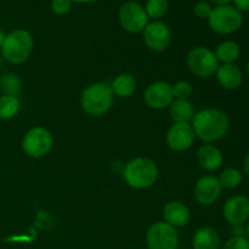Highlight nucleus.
<instances>
[{
    "label": "nucleus",
    "instance_id": "nucleus-1",
    "mask_svg": "<svg viewBox=\"0 0 249 249\" xmlns=\"http://www.w3.org/2000/svg\"><path fill=\"white\" fill-rule=\"evenodd\" d=\"M192 129L195 135L202 141L213 142L226 135L229 130V118L219 109H202L192 118Z\"/></svg>",
    "mask_w": 249,
    "mask_h": 249
},
{
    "label": "nucleus",
    "instance_id": "nucleus-2",
    "mask_svg": "<svg viewBox=\"0 0 249 249\" xmlns=\"http://www.w3.org/2000/svg\"><path fill=\"white\" fill-rule=\"evenodd\" d=\"M158 177L157 165L147 158H135L124 168V179L129 186L142 190L152 186Z\"/></svg>",
    "mask_w": 249,
    "mask_h": 249
},
{
    "label": "nucleus",
    "instance_id": "nucleus-3",
    "mask_svg": "<svg viewBox=\"0 0 249 249\" xmlns=\"http://www.w3.org/2000/svg\"><path fill=\"white\" fill-rule=\"evenodd\" d=\"M33 48V38L24 29H16L5 36L1 45L2 56L9 62L18 65L29 57Z\"/></svg>",
    "mask_w": 249,
    "mask_h": 249
},
{
    "label": "nucleus",
    "instance_id": "nucleus-4",
    "mask_svg": "<svg viewBox=\"0 0 249 249\" xmlns=\"http://www.w3.org/2000/svg\"><path fill=\"white\" fill-rule=\"evenodd\" d=\"M113 104L112 88L105 83H95L88 87L82 94V107L88 114L101 116Z\"/></svg>",
    "mask_w": 249,
    "mask_h": 249
},
{
    "label": "nucleus",
    "instance_id": "nucleus-5",
    "mask_svg": "<svg viewBox=\"0 0 249 249\" xmlns=\"http://www.w3.org/2000/svg\"><path fill=\"white\" fill-rule=\"evenodd\" d=\"M211 28L220 34H231L238 31L243 23V16L235 6L219 5L212 10L208 17Z\"/></svg>",
    "mask_w": 249,
    "mask_h": 249
},
{
    "label": "nucleus",
    "instance_id": "nucleus-6",
    "mask_svg": "<svg viewBox=\"0 0 249 249\" xmlns=\"http://www.w3.org/2000/svg\"><path fill=\"white\" fill-rule=\"evenodd\" d=\"M187 65L195 75L207 78L216 73L219 68V61L213 51L199 46V48L192 49L189 53Z\"/></svg>",
    "mask_w": 249,
    "mask_h": 249
},
{
    "label": "nucleus",
    "instance_id": "nucleus-7",
    "mask_svg": "<svg viewBox=\"0 0 249 249\" xmlns=\"http://www.w3.org/2000/svg\"><path fill=\"white\" fill-rule=\"evenodd\" d=\"M147 246L150 249H177L179 245L178 231L168 223H156L148 229Z\"/></svg>",
    "mask_w": 249,
    "mask_h": 249
},
{
    "label": "nucleus",
    "instance_id": "nucleus-8",
    "mask_svg": "<svg viewBox=\"0 0 249 249\" xmlns=\"http://www.w3.org/2000/svg\"><path fill=\"white\" fill-rule=\"evenodd\" d=\"M119 22L129 33H140L147 26L148 16L139 2L126 1L119 10Z\"/></svg>",
    "mask_w": 249,
    "mask_h": 249
},
{
    "label": "nucleus",
    "instance_id": "nucleus-9",
    "mask_svg": "<svg viewBox=\"0 0 249 249\" xmlns=\"http://www.w3.org/2000/svg\"><path fill=\"white\" fill-rule=\"evenodd\" d=\"M51 146H53V136L50 131L40 126L31 129L24 135L22 141V147L26 155L33 158L43 157L50 151Z\"/></svg>",
    "mask_w": 249,
    "mask_h": 249
},
{
    "label": "nucleus",
    "instance_id": "nucleus-10",
    "mask_svg": "<svg viewBox=\"0 0 249 249\" xmlns=\"http://www.w3.org/2000/svg\"><path fill=\"white\" fill-rule=\"evenodd\" d=\"M221 185L219 179L213 175L202 177L195 186V197L197 202L203 206L215 203L221 195Z\"/></svg>",
    "mask_w": 249,
    "mask_h": 249
},
{
    "label": "nucleus",
    "instance_id": "nucleus-11",
    "mask_svg": "<svg viewBox=\"0 0 249 249\" xmlns=\"http://www.w3.org/2000/svg\"><path fill=\"white\" fill-rule=\"evenodd\" d=\"M224 218L231 225H242L249 218V198L237 195L226 201L224 206Z\"/></svg>",
    "mask_w": 249,
    "mask_h": 249
},
{
    "label": "nucleus",
    "instance_id": "nucleus-12",
    "mask_svg": "<svg viewBox=\"0 0 249 249\" xmlns=\"http://www.w3.org/2000/svg\"><path fill=\"white\" fill-rule=\"evenodd\" d=\"M146 45L155 51H163L170 44V31L163 22H152L143 29Z\"/></svg>",
    "mask_w": 249,
    "mask_h": 249
},
{
    "label": "nucleus",
    "instance_id": "nucleus-13",
    "mask_svg": "<svg viewBox=\"0 0 249 249\" xmlns=\"http://www.w3.org/2000/svg\"><path fill=\"white\" fill-rule=\"evenodd\" d=\"M195 141L194 129L189 123H175L169 129L167 135V142L172 150L181 152L191 147Z\"/></svg>",
    "mask_w": 249,
    "mask_h": 249
},
{
    "label": "nucleus",
    "instance_id": "nucleus-14",
    "mask_svg": "<svg viewBox=\"0 0 249 249\" xmlns=\"http://www.w3.org/2000/svg\"><path fill=\"white\" fill-rule=\"evenodd\" d=\"M145 101L148 107L162 109L170 106L173 102L172 87L164 82H157L148 85L145 91Z\"/></svg>",
    "mask_w": 249,
    "mask_h": 249
},
{
    "label": "nucleus",
    "instance_id": "nucleus-15",
    "mask_svg": "<svg viewBox=\"0 0 249 249\" xmlns=\"http://www.w3.org/2000/svg\"><path fill=\"white\" fill-rule=\"evenodd\" d=\"M219 83L228 90H236L241 87L243 80L242 71L235 63H224L216 71Z\"/></svg>",
    "mask_w": 249,
    "mask_h": 249
},
{
    "label": "nucleus",
    "instance_id": "nucleus-16",
    "mask_svg": "<svg viewBox=\"0 0 249 249\" xmlns=\"http://www.w3.org/2000/svg\"><path fill=\"white\" fill-rule=\"evenodd\" d=\"M163 216L165 221L172 226H185L189 223L190 211L181 202L173 201L165 204L163 209Z\"/></svg>",
    "mask_w": 249,
    "mask_h": 249
},
{
    "label": "nucleus",
    "instance_id": "nucleus-17",
    "mask_svg": "<svg viewBox=\"0 0 249 249\" xmlns=\"http://www.w3.org/2000/svg\"><path fill=\"white\" fill-rule=\"evenodd\" d=\"M199 164L206 170H216L221 167L224 157L220 151L213 145L202 146L197 153Z\"/></svg>",
    "mask_w": 249,
    "mask_h": 249
},
{
    "label": "nucleus",
    "instance_id": "nucleus-18",
    "mask_svg": "<svg viewBox=\"0 0 249 249\" xmlns=\"http://www.w3.org/2000/svg\"><path fill=\"white\" fill-rule=\"evenodd\" d=\"M220 237L214 229L204 226L198 229L194 236L195 249H219Z\"/></svg>",
    "mask_w": 249,
    "mask_h": 249
},
{
    "label": "nucleus",
    "instance_id": "nucleus-19",
    "mask_svg": "<svg viewBox=\"0 0 249 249\" xmlns=\"http://www.w3.org/2000/svg\"><path fill=\"white\" fill-rule=\"evenodd\" d=\"M170 116L175 123H189L195 116L194 106L187 100L177 99L170 104Z\"/></svg>",
    "mask_w": 249,
    "mask_h": 249
},
{
    "label": "nucleus",
    "instance_id": "nucleus-20",
    "mask_svg": "<svg viewBox=\"0 0 249 249\" xmlns=\"http://www.w3.org/2000/svg\"><path fill=\"white\" fill-rule=\"evenodd\" d=\"M135 79H134L133 75L126 74V73L119 74L118 77H116V79L113 80V84H112V91H113V94L121 97L130 96L135 91Z\"/></svg>",
    "mask_w": 249,
    "mask_h": 249
},
{
    "label": "nucleus",
    "instance_id": "nucleus-21",
    "mask_svg": "<svg viewBox=\"0 0 249 249\" xmlns=\"http://www.w3.org/2000/svg\"><path fill=\"white\" fill-rule=\"evenodd\" d=\"M215 56L224 63H233L240 56V46L235 41H224L216 48Z\"/></svg>",
    "mask_w": 249,
    "mask_h": 249
},
{
    "label": "nucleus",
    "instance_id": "nucleus-22",
    "mask_svg": "<svg viewBox=\"0 0 249 249\" xmlns=\"http://www.w3.org/2000/svg\"><path fill=\"white\" fill-rule=\"evenodd\" d=\"M19 111V101L16 96H0V119H10Z\"/></svg>",
    "mask_w": 249,
    "mask_h": 249
},
{
    "label": "nucleus",
    "instance_id": "nucleus-23",
    "mask_svg": "<svg viewBox=\"0 0 249 249\" xmlns=\"http://www.w3.org/2000/svg\"><path fill=\"white\" fill-rule=\"evenodd\" d=\"M241 181H242V174L236 168H226L219 178V182L224 189H236Z\"/></svg>",
    "mask_w": 249,
    "mask_h": 249
},
{
    "label": "nucleus",
    "instance_id": "nucleus-24",
    "mask_svg": "<svg viewBox=\"0 0 249 249\" xmlns=\"http://www.w3.org/2000/svg\"><path fill=\"white\" fill-rule=\"evenodd\" d=\"M168 0H147L145 11L151 18H160L168 11Z\"/></svg>",
    "mask_w": 249,
    "mask_h": 249
},
{
    "label": "nucleus",
    "instance_id": "nucleus-25",
    "mask_svg": "<svg viewBox=\"0 0 249 249\" xmlns=\"http://www.w3.org/2000/svg\"><path fill=\"white\" fill-rule=\"evenodd\" d=\"M0 85H1V89L6 92V95L15 96L19 90V80L15 74L2 75V78L0 79Z\"/></svg>",
    "mask_w": 249,
    "mask_h": 249
},
{
    "label": "nucleus",
    "instance_id": "nucleus-26",
    "mask_svg": "<svg viewBox=\"0 0 249 249\" xmlns=\"http://www.w3.org/2000/svg\"><path fill=\"white\" fill-rule=\"evenodd\" d=\"M173 97L180 100H187V97L192 94V87L187 82H178L172 87Z\"/></svg>",
    "mask_w": 249,
    "mask_h": 249
},
{
    "label": "nucleus",
    "instance_id": "nucleus-27",
    "mask_svg": "<svg viewBox=\"0 0 249 249\" xmlns=\"http://www.w3.org/2000/svg\"><path fill=\"white\" fill-rule=\"evenodd\" d=\"M223 249H249V240L245 236H233L225 243Z\"/></svg>",
    "mask_w": 249,
    "mask_h": 249
},
{
    "label": "nucleus",
    "instance_id": "nucleus-28",
    "mask_svg": "<svg viewBox=\"0 0 249 249\" xmlns=\"http://www.w3.org/2000/svg\"><path fill=\"white\" fill-rule=\"evenodd\" d=\"M72 7V1L71 0H53L51 1V9L56 15H66L70 12Z\"/></svg>",
    "mask_w": 249,
    "mask_h": 249
},
{
    "label": "nucleus",
    "instance_id": "nucleus-29",
    "mask_svg": "<svg viewBox=\"0 0 249 249\" xmlns=\"http://www.w3.org/2000/svg\"><path fill=\"white\" fill-rule=\"evenodd\" d=\"M213 7L207 1H198L195 5V14L199 18H208Z\"/></svg>",
    "mask_w": 249,
    "mask_h": 249
},
{
    "label": "nucleus",
    "instance_id": "nucleus-30",
    "mask_svg": "<svg viewBox=\"0 0 249 249\" xmlns=\"http://www.w3.org/2000/svg\"><path fill=\"white\" fill-rule=\"evenodd\" d=\"M238 11H249V0H233Z\"/></svg>",
    "mask_w": 249,
    "mask_h": 249
},
{
    "label": "nucleus",
    "instance_id": "nucleus-31",
    "mask_svg": "<svg viewBox=\"0 0 249 249\" xmlns=\"http://www.w3.org/2000/svg\"><path fill=\"white\" fill-rule=\"evenodd\" d=\"M232 233L233 236H245L246 229L242 225H233Z\"/></svg>",
    "mask_w": 249,
    "mask_h": 249
},
{
    "label": "nucleus",
    "instance_id": "nucleus-32",
    "mask_svg": "<svg viewBox=\"0 0 249 249\" xmlns=\"http://www.w3.org/2000/svg\"><path fill=\"white\" fill-rule=\"evenodd\" d=\"M212 2H214V4H218V5H228L229 2L233 1V0H211Z\"/></svg>",
    "mask_w": 249,
    "mask_h": 249
},
{
    "label": "nucleus",
    "instance_id": "nucleus-33",
    "mask_svg": "<svg viewBox=\"0 0 249 249\" xmlns=\"http://www.w3.org/2000/svg\"><path fill=\"white\" fill-rule=\"evenodd\" d=\"M245 172H246V174H247L249 177V153H248L247 157H246V160H245Z\"/></svg>",
    "mask_w": 249,
    "mask_h": 249
},
{
    "label": "nucleus",
    "instance_id": "nucleus-34",
    "mask_svg": "<svg viewBox=\"0 0 249 249\" xmlns=\"http://www.w3.org/2000/svg\"><path fill=\"white\" fill-rule=\"evenodd\" d=\"M71 1L79 2V4H88V2H94V1H97V0H71Z\"/></svg>",
    "mask_w": 249,
    "mask_h": 249
},
{
    "label": "nucleus",
    "instance_id": "nucleus-35",
    "mask_svg": "<svg viewBox=\"0 0 249 249\" xmlns=\"http://www.w3.org/2000/svg\"><path fill=\"white\" fill-rule=\"evenodd\" d=\"M4 39H5V36H4V33H2V32L0 31V48H1L2 43H4Z\"/></svg>",
    "mask_w": 249,
    "mask_h": 249
},
{
    "label": "nucleus",
    "instance_id": "nucleus-36",
    "mask_svg": "<svg viewBox=\"0 0 249 249\" xmlns=\"http://www.w3.org/2000/svg\"><path fill=\"white\" fill-rule=\"evenodd\" d=\"M246 233H247V235H248V237H249V223H248L247 228H246Z\"/></svg>",
    "mask_w": 249,
    "mask_h": 249
},
{
    "label": "nucleus",
    "instance_id": "nucleus-37",
    "mask_svg": "<svg viewBox=\"0 0 249 249\" xmlns=\"http://www.w3.org/2000/svg\"><path fill=\"white\" fill-rule=\"evenodd\" d=\"M247 73H248V75H249V61H248V63H247Z\"/></svg>",
    "mask_w": 249,
    "mask_h": 249
}]
</instances>
